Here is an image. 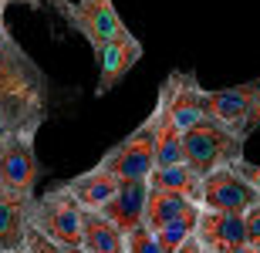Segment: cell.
<instances>
[{
  "label": "cell",
  "instance_id": "obj_10",
  "mask_svg": "<svg viewBox=\"0 0 260 253\" xmlns=\"http://www.w3.org/2000/svg\"><path fill=\"white\" fill-rule=\"evenodd\" d=\"M257 91H260V78L206 91V112H210V118H216V122H223L226 128H233V132L243 135V125H247V115H250V108H253Z\"/></svg>",
  "mask_w": 260,
  "mask_h": 253
},
{
  "label": "cell",
  "instance_id": "obj_21",
  "mask_svg": "<svg viewBox=\"0 0 260 253\" xmlns=\"http://www.w3.org/2000/svg\"><path fill=\"white\" fill-rule=\"evenodd\" d=\"M233 166L240 169V172H243V179H250V183L257 186V193H260V166H257V162H250V159L243 156V159H237Z\"/></svg>",
  "mask_w": 260,
  "mask_h": 253
},
{
  "label": "cell",
  "instance_id": "obj_11",
  "mask_svg": "<svg viewBox=\"0 0 260 253\" xmlns=\"http://www.w3.org/2000/svg\"><path fill=\"white\" fill-rule=\"evenodd\" d=\"M142 61V44L135 38L132 30L122 34V38H112L102 51V58H98V85H95V95L105 98L118 81L125 78L128 71L135 68Z\"/></svg>",
  "mask_w": 260,
  "mask_h": 253
},
{
  "label": "cell",
  "instance_id": "obj_4",
  "mask_svg": "<svg viewBox=\"0 0 260 253\" xmlns=\"http://www.w3.org/2000/svg\"><path fill=\"white\" fill-rule=\"evenodd\" d=\"M34 226L61 246H81L85 240V206L75 199L68 186L48 189L34 199Z\"/></svg>",
  "mask_w": 260,
  "mask_h": 253
},
{
  "label": "cell",
  "instance_id": "obj_2",
  "mask_svg": "<svg viewBox=\"0 0 260 253\" xmlns=\"http://www.w3.org/2000/svg\"><path fill=\"white\" fill-rule=\"evenodd\" d=\"M166 98L159 91L152 115L135 128L132 135H125L115 149H108L102 156V166L112 169L118 179H149L155 172V146H159V125H162Z\"/></svg>",
  "mask_w": 260,
  "mask_h": 253
},
{
  "label": "cell",
  "instance_id": "obj_3",
  "mask_svg": "<svg viewBox=\"0 0 260 253\" xmlns=\"http://www.w3.org/2000/svg\"><path fill=\"white\" fill-rule=\"evenodd\" d=\"M183 142H186V162L200 169L203 175L220 166H233L237 159H243V146H247V138L240 132L226 128L216 118L189 125L183 132Z\"/></svg>",
  "mask_w": 260,
  "mask_h": 253
},
{
  "label": "cell",
  "instance_id": "obj_24",
  "mask_svg": "<svg viewBox=\"0 0 260 253\" xmlns=\"http://www.w3.org/2000/svg\"><path fill=\"white\" fill-rule=\"evenodd\" d=\"M226 253H260V246H253V243H240V246H233V250H226Z\"/></svg>",
  "mask_w": 260,
  "mask_h": 253
},
{
  "label": "cell",
  "instance_id": "obj_20",
  "mask_svg": "<svg viewBox=\"0 0 260 253\" xmlns=\"http://www.w3.org/2000/svg\"><path fill=\"white\" fill-rule=\"evenodd\" d=\"M243 220H247V243L260 246V203H253L247 213H243Z\"/></svg>",
  "mask_w": 260,
  "mask_h": 253
},
{
  "label": "cell",
  "instance_id": "obj_28",
  "mask_svg": "<svg viewBox=\"0 0 260 253\" xmlns=\"http://www.w3.org/2000/svg\"><path fill=\"white\" fill-rule=\"evenodd\" d=\"M64 253H88L85 246H64Z\"/></svg>",
  "mask_w": 260,
  "mask_h": 253
},
{
  "label": "cell",
  "instance_id": "obj_27",
  "mask_svg": "<svg viewBox=\"0 0 260 253\" xmlns=\"http://www.w3.org/2000/svg\"><path fill=\"white\" fill-rule=\"evenodd\" d=\"M7 4H27V7H38V4H44V0H7Z\"/></svg>",
  "mask_w": 260,
  "mask_h": 253
},
{
  "label": "cell",
  "instance_id": "obj_15",
  "mask_svg": "<svg viewBox=\"0 0 260 253\" xmlns=\"http://www.w3.org/2000/svg\"><path fill=\"white\" fill-rule=\"evenodd\" d=\"M88 253H128V233L112 223L102 209H85V240Z\"/></svg>",
  "mask_w": 260,
  "mask_h": 253
},
{
  "label": "cell",
  "instance_id": "obj_19",
  "mask_svg": "<svg viewBox=\"0 0 260 253\" xmlns=\"http://www.w3.org/2000/svg\"><path fill=\"white\" fill-rule=\"evenodd\" d=\"M27 253H64V246L58 240H51L48 233H41L38 226H30V236H27Z\"/></svg>",
  "mask_w": 260,
  "mask_h": 253
},
{
  "label": "cell",
  "instance_id": "obj_29",
  "mask_svg": "<svg viewBox=\"0 0 260 253\" xmlns=\"http://www.w3.org/2000/svg\"><path fill=\"white\" fill-rule=\"evenodd\" d=\"M10 253H27V246H20V250H10Z\"/></svg>",
  "mask_w": 260,
  "mask_h": 253
},
{
  "label": "cell",
  "instance_id": "obj_5",
  "mask_svg": "<svg viewBox=\"0 0 260 253\" xmlns=\"http://www.w3.org/2000/svg\"><path fill=\"white\" fill-rule=\"evenodd\" d=\"M64 20H68V27L78 30L91 44V54L95 58H102V51H105V44L112 38L128 34L125 20L118 17L112 0H68Z\"/></svg>",
  "mask_w": 260,
  "mask_h": 253
},
{
  "label": "cell",
  "instance_id": "obj_12",
  "mask_svg": "<svg viewBox=\"0 0 260 253\" xmlns=\"http://www.w3.org/2000/svg\"><path fill=\"white\" fill-rule=\"evenodd\" d=\"M196 236L210 253H226L233 246L247 243V220L237 209H206L200 213V230Z\"/></svg>",
  "mask_w": 260,
  "mask_h": 253
},
{
  "label": "cell",
  "instance_id": "obj_7",
  "mask_svg": "<svg viewBox=\"0 0 260 253\" xmlns=\"http://www.w3.org/2000/svg\"><path fill=\"white\" fill-rule=\"evenodd\" d=\"M206 209H237L247 213L253 203H260V193L250 179H243L237 166H220L203 175V199Z\"/></svg>",
  "mask_w": 260,
  "mask_h": 253
},
{
  "label": "cell",
  "instance_id": "obj_14",
  "mask_svg": "<svg viewBox=\"0 0 260 253\" xmlns=\"http://www.w3.org/2000/svg\"><path fill=\"white\" fill-rule=\"evenodd\" d=\"M71 193H75V199L85 209H102V206L112 199V196L118 193V186H122V179H118L112 169H105L102 162H98L95 169H88V172L75 175L71 183H64Z\"/></svg>",
  "mask_w": 260,
  "mask_h": 253
},
{
  "label": "cell",
  "instance_id": "obj_26",
  "mask_svg": "<svg viewBox=\"0 0 260 253\" xmlns=\"http://www.w3.org/2000/svg\"><path fill=\"white\" fill-rule=\"evenodd\" d=\"M44 4H51V7H58V10H61V17H64V10H68V0H44Z\"/></svg>",
  "mask_w": 260,
  "mask_h": 253
},
{
  "label": "cell",
  "instance_id": "obj_6",
  "mask_svg": "<svg viewBox=\"0 0 260 253\" xmlns=\"http://www.w3.org/2000/svg\"><path fill=\"white\" fill-rule=\"evenodd\" d=\"M34 138H38L34 128H10L7 132V142L0 149V186L38 196L41 162H38Z\"/></svg>",
  "mask_w": 260,
  "mask_h": 253
},
{
  "label": "cell",
  "instance_id": "obj_13",
  "mask_svg": "<svg viewBox=\"0 0 260 253\" xmlns=\"http://www.w3.org/2000/svg\"><path fill=\"white\" fill-rule=\"evenodd\" d=\"M149 193H152V183L149 179H122L118 193L102 206V213L118 223L125 233L139 230L145 223V209H149Z\"/></svg>",
  "mask_w": 260,
  "mask_h": 253
},
{
  "label": "cell",
  "instance_id": "obj_25",
  "mask_svg": "<svg viewBox=\"0 0 260 253\" xmlns=\"http://www.w3.org/2000/svg\"><path fill=\"white\" fill-rule=\"evenodd\" d=\"M7 132H10V125H7V118H4V112H0V149L7 142Z\"/></svg>",
  "mask_w": 260,
  "mask_h": 253
},
{
  "label": "cell",
  "instance_id": "obj_17",
  "mask_svg": "<svg viewBox=\"0 0 260 253\" xmlns=\"http://www.w3.org/2000/svg\"><path fill=\"white\" fill-rule=\"evenodd\" d=\"M149 183L159 186V189H169V193H179V196H186V199H196V203L203 199V172H200V169H193L189 162L159 166L152 175H149Z\"/></svg>",
  "mask_w": 260,
  "mask_h": 253
},
{
  "label": "cell",
  "instance_id": "obj_22",
  "mask_svg": "<svg viewBox=\"0 0 260 253\" xmlns=\"http://www.w3.org/2000/svg\"><path fill=\"white\" fill-rule=\"evenodd\" d=\"M260 128V91H257V98H253V108H250V115H247V125H243V135L250 138L253 132Z\"/></svg>",
  "mask_w": 260,
  "mask_h": 253
},
{
  "label": "cell",
  "instance_id": "obj_23",
  "mask_svg": "<svg viewBox=\"0 0 260 253\" xmlns=\"http://www.w3.org/2000/svg\"><path fill=\"white\" fill-rule=\"evenodd\" d=\"M173 253H210V250L203 246V240H200V236H189V240H186L183 246H176Z\"/></svg>",
  "mask_w": 260,
  "mask_h": 253
},
{
  "label": "cell",
  "instance_id": "obj_9",
  "mask_svg": "<svg viewBox=\"0 0 260 253\" xmlns=\"http://www.w3.org/2000/svg\"><path fill=\"white\" fill-rule=\"evenodd\" d=\"M162 85L169 91V115H173V122L183 132L189 125H196V122L210 118V112H206V88H200V81L189 71H173Z\"/></svg>",
  "mask_w": 260,
  "mask_h": 253
},
{
  "label": "cell",
  "instance_id": "obj_8",
  "mask_svg": "<svg viewBox=\"0 0 260 253\" xmlns=\"http://www.w3.org/2000/svg\"><path fill=\"white\" fill-rule=\"evenodd\" d=\"M34 193H17L0 186V253L27 246L30 226H34Z\"/></svg>",
  "mask_w": 260,
  "mask_h": 253
},
{
  "label": "cell",
  "instance_id": "obj_18",
  "mask_svg": "<svg viewBox=\"0 0 260 253\" xmlns=\"http://www.w3.org/2000/svg\"><path fill=\"white\" fill-rule=\"evenodd\" d=\"M200 213L203 209L186 213V216H179V220H173V223H166L162 230H155V236H159V243H162L166 253H173L176 246H183L189 236H196V230H200Z\"/></svg>",
  "mask_w": 260,
  "mask_h": 253
},
{
  "label": "cell",
  "instance_id": "obj_1",
  "mask_svg": "<svg viewBox=\"0 0 260 253\" xmlns=\"http://www.w3.org/2000/svg\"><path fill=\"white\" fill-rule=\"evenodd\" d=\"M7 0H0V112L10 128L38 132L48 115V78L27 58L7 27Z\"/></svg>",
  "mask_w": 260,
  "mask_h": 253
},
{
  "label": "cell",
  "instance_id": "obj_16",
  "mask_svg": "<svg viewBox=\"0 0 260 253\" xmlns=\"http://www.w3.org/2000/svg\"><path fill=\"white\" fill-rule=\"evenodd\" d=\"M196 209H203L196 199H186V196H179V193H169V189L152 186L149 209H145V226L162 230L166 223H173V220H179V216H186V213H196Z\"/></svg>",
  "mask_w": 260,
  "mask_h": 253
}]
</instances>
